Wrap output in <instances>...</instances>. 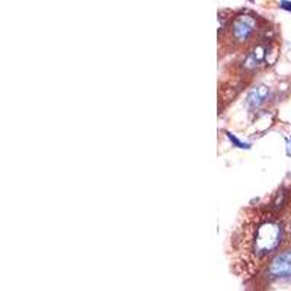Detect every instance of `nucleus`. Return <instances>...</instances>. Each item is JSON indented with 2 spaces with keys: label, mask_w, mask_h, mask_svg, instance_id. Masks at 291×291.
<instances>
[{
  "label": "nucleus",
  "mask_w": 291,
  "mask_h": 291,
  "mask_svg": "<svg viewBox=\"0 0 291 291\" xmlns=\"http://www.w3.org/2000/svg\"><path fill=\"white\" fill-rule=\"evenodd\" d=\"M284 226L271 207L248 208L230 239L233 261L240 271L252 272L281 245Z\"/></svg>",
  "instance_id": "f257e3e1"
},
{
  "label": "nucleus",
  "mask_w": 291,
  "mask_h": 291,
  "mask_svg": "<svg viewBox=\"0 0 291 291\" xmlns=\"http://www.w3.org/2000/svg\"><path fill=\"white\" fill-rule=\"evenodd\" d=\"M229 32V38L233 44H245L253 40L259 31V16L252 12H242L230 18L229 24L220 27V32Z\"/></svg>",
  "instance_id": "f03ea898"
},
{
  "label": "nucleus",
  "mask_w": 291,
  "mask_h": 291,
  "mask_svg": "<svg viewBox=\"0 0 291 291\" xmlns=\"http://www.w3.org/2000/svg\"><path fill=\"white\" fill-rule=\"evenodd\" d=\"M266 272L272 278H291V248L275 255Z\"/></svg>",
  "instance_id": "7ed1b4c3"
},
{
  "label": "nucleus",
  "mask_w": 291,
  "mask_h": 291,
  "mask_svg": "<svg viewBox=\"0 0 291 291\" xmlns=\"http://www.w3.org/2000/svg\"><path fill=\"white\" fill-rule=\"evenodd\" d=\"M268 95H269V89L266 86H264V85L252 89L251 92L248 93V96H246V106L251 108V109L259 108L265 102V99L268 98Z\"/></svg>",
  "instance_id": "20e7f679"
},
{
  "label": "nucleus",
  "mask_w": 291,
  "mask_h": 291,
  "mask_svg": "<svg viewBox=\"0 0 291 291\" xmlns=\"http://www.w3.org/2000/svg\"><path fill=\"white\" fill-rule=\"evenodd\" d=\"M227 135H229V138L232 140V143H235V144L238 146V147H242V149H249V144H245V143L239 141V140L236 138V137H235V135H232V134H229V132H227Z\"/></svg>",
  "instance_id": "39448f33"
},
{
  "label": "nucleus",
  "mask_w": 291,
  "mask_h": 291,
  "mask_svg": "<svg viewBox=\"0 0 291 291\" xmlns=\"http://www.w3.org/2000/svg\"><path fill=\"white\" fill-rule=\"evenodd\" d=\"M279 6L285 11H290L291 12V2H279Z\"/></svg>",
  "instance_id": "423d86ee"
},
{
  "label": "nucleus",
  "mask_w": 291,
  "mask_h": 291,
  "mask_svg": "<svg viewBox=\"0 0 291 291\" xmlns=\"http://www.w3.org/2000/svg\"><path fill=\"white\" fill-rule=\"evenodd\" d=\"M287 155L291 156V137L287 138Z\"/></svg>",
  "instance_id": "0eeeda50"
},
{
  "label": "nucleus",
  "mask_w": 291,
  "mask_h": 291,
  "mask_svg": "<svg viewBox=\"0 0 291 291\" xmlns=\"http://www.w3.org/2000/svg\"><path fill=\"white\" fill-rule=\"evenodd\" d=\"M287 229H288V232H290V235H291V219H290V222H288V225H287Z\"/></svg>",
  "instance_id": "6e6552de"
}]
</instances>
